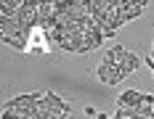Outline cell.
Wrapping results in <instances>:
<instances>
[{"label":"cell","mask_w":154,"mask_h":119,"mask_svg":"<svg viewBox=\"0 0 154 119\" xmlns=\"http://www.w3.org/2000/svg\"><path fill=\"white\" fill-rule=\"evenodd\" d=\"M96 77H98V82H104V85H117V82H122L125 79V72L122 66H109V64H98L96 66Z\"/></svg>","instance_id":"6da1fadb"},{"label":"cell","mask_w":154,"mask_h":119,"mask_svg":"<svg viewBox=\"0 0 154 119\" xmlns=\"http://www.w3.org/2000/svg\"><path fill=\"white\" fill-rule=\"evenodd\" d=\"M143 106V93L141 90H122L117 95V109H130V111H138Z\"/></svg>","instance_id":"7a4b0ae2"},{"label":"cell","mask_w":154,"mask_h":119,"mask_svg":"<svg viewBox=\"0 0 154 119\" xmlns=\"http://www.w3.org/2000/svg\"><path fill=\"white\" fill-rule=\"evenodd\" d=\"M45 101H48V109H56L61 117H69V111H72V109H69V103H66L64 98H59L53 90H45Z\"/></svg>","instance_id":"3957f363"},{"label":"cell","mask_w":154,"mask_h":119,"mask_svg":"<svg viewBox=\"0 0 154 119\" xmlns=\"http://www.w3.org/2000/svg\"><path fill=\"white\" fill-rule=\"evenodd\" d=\"M120 66H122L125 77H128V74H133V72H136V69H138V66H141V58H138V56H136V53H130V50H128Z\"/></svg>","instance_id":"277c9868"},{"label":"cell","mask_w":154,"mask_h":119,"mask_svg":"<svg viewBox=\"0 0 154 119\" xmlns=\"http://www.w3.org/2000/svg\"><path fill=\"white\" fill-rule=\"evenodd\" d=\"M3 45H8V48H14V50H29V43H21V40H16V37H0Z\"/></svg>","instance_id":"5b68a950"},{"label":"cell","mask_w":154,"mask_h":119,"mask_svg":"<svg viewBox=\"0 0 154 119\" xmlns=\"http://www.w3.org/2000/svg\"><path fill=\"white\" fill-rule=\"evenodd\" d=\"M0 119H24V117H21L19 111H3V117H0Z\"/></svg>","instance_id":"8992f818"},{"label":"cell","mask_w":154,"mask_h":119,"mask_svg":"<svg viewBox=\"0 0 154 119\" xmlns=\"http://www.w3.org/2000/svg\"><path fill=\"white\" fill-rule=\"evenodd\" d=\"M143 106H154V95H149V93H143Z\"/></svg>","instance_id":"52a82bcc"},{"label":"cell","mask_w":154,"mask_h":119,"mask_svg":"<svg viewBox=\"0 0 154 119\" xmlns=\"http://www.w3.org/2000/svg\"><path fill=\"white\" fill-rule=\"evenodd\" d=\"M146 64H149V69H152V74H154V56H152V53L146 56Z\"/></svg>","instance_id":"ba28073f"},{"label":"cell","mask_w":154,"mask_h":119,"mask_svg":"<svg viewBox=\"0 0 154 119\" xmlns=\"http://www.w3.org/2000/svg\"><path fill=\"white\" fill-rule=\"evenodd\" d=\"M85 114H88V117H98V111H96V109H91V106H85Z\"/></svg>","instance_id":"9c48e42d"}]
</instances>
